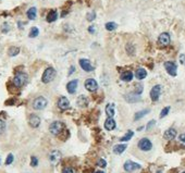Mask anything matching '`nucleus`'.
Instances as JSON below:
<instances>
[{
	"mask_svg": "<svg viewBox=\"0 0 185 173\" xmlns=\"http://www.w3.org/2000/svg\"><path fill=\"white\" fill-rule=\"evenodd\" d=\"M27 78H28V76H27L26 73H24V72H19V73L15 74L14 78H13V81H12V83L15 87L20 88V87H22L23 85L26 84Z\"/></svg>",
	"mask_w": 185,
	"mask_h": 173,
	"instance_id": "obj_1",
	"label": "nucleus"
},
{
	"mask_svg": "<svg viewBox=\"0 0 185 173\" xmlns=\"http://www.w3.org/2000/svg\"><path fill=\"white\" fill-rule=\"evenodd\" d=\"M49 131L52 135H60L64 131V124L60 121H55L49 126Z\"/></svg>",
	"mask_w": 185,
	"mask_h": 173,
	"instance_id": "obj_2",
	"label": "nucleus"
},
{
	"mask_svg": "<svg viewBox=\"0 0 185 173\" xmlns=\"http://www.w3.org/2000/svg\"><path fill=\"white\" fill-rule=\"evenodd\" d=\"M56 74H57V72L54 68H47L42 76V82L45 84L50 83L51 81L56 77Z\"/></svg>",
	"mask_w": 185,
	"mask_h": 173,
	"instance_id": "obj_3",
	"label": "nucleus"
},
{
	"mask_svg": "<svg viewBox=\"0 0 185 173\" xmlns=\"http://www.w3.org/2000/svg\"><path fill=\"white\" fill-rule=\"evenodd\" d=\"M47 105H48V101H47L46 98L43 97V96H39V97H37L36 99L33 101V108H34L35 110L45 109V108L47 107Z\"/></svg>",
	"mask_w": 185,
	"mask_h": 173,
	"instance_id": "obj_4",
	"label": "nucleus"
},
{
	"mask_svg": "<svg viewBox=\"0 0 185 173\" xmlns=\"http://www.w3.org/2000/svg\"><path fill=\"white\" fill-rule=\"evenodd\" d=\"M61 158H62V155H61V152L59 150H52L49 154V161L54 166H56V164H58L60 162Z\"/></svg>",
	"mask_w": 185,
	"mask_h": 173,
	"instance_id": "obj_5",
	"label": "nucleus"
},
{
	"mask_svg": "<svg viewBox=\"0 0 185 173\" xmlns=\"http://www.w3.org/2000/svg\"><path fill=\"white\" fill-rule=\"evenodd\" d=\"M164 69L168 72V74H170L171 76H176V70H178V66L174 62L172 61H167L164 62Z\"/></svg>",
	"mask_w": 185,
	"mask_h": 173,
	"instance_id": "obj_6",
	"label": "nucleus"
},
{
	"mask_svg": "<svg viewBox=\"0 0 185 173\" xmlns=\"http://www.w3.org/2000/svg\"><path fill=\"white\" fill-rule=\"evenodd\" d=\"M138 148L143 151H149L153 148V144L148 138H142L138 141Z\"/></svg>",
	"mask_w": 185,
	"mask_h": 173,
	"instance_id": "obj_7",
	"label": "nucleus"
},
{
	"mask_svg": "<svg viewBox=\"0 0 185 173\" xmlns=\"http://www.w3.org/2000/svg\"><path fill=\"white\" fill-rule=\"evenodd\" d=\"M138 169H141V166H139L138 164H136V162H133V161L131 160H127L126 162L124 164V170L126 171V172H134L135 170H138Z\"/></svg>",
	"mask_w": 185,
	"mask_h": 173,
	"instance_id": "obj_8",
	"label": "nucleus"
},
{
	"mask_svg": "<svg viewBox=\"0 0 185 173\" xmlns=\"http://www.w3.org/2000/svg\"><path fill=\"white\" fill-rule=\"evenodd\" d=\"M161 94V86L160 85H155L150 90V98L153 101H157L160 97Z\"/></svg>",
	"mask_w": 185,
	"mask_h": 173,
	"instance_id": "obj_9",
	"label": "nucleus"
},
{
	"mask_svg": "<svg viewBox=\"0 0 185 173\" xmlns=\"http://www.w3.org/2000/svg\"><path fill=\"white\" fill-rule=\"evenodd\" d=\"M170 35L168 34V33H162V34L159 35L158 37V43L160 46L162 47H166L168 46L169 44H170Z\"/></svg>",
	"mask_w": 185,
	"mask_h": 173,
	"instance_id": "obj_10",
	"label": "nucleus"
},
{
	"mask_svg": "<svg viewBox=\"0 0 185 173\" xmlns=\"http://www.w3.org/2000/svg\"><path fill=\"white\" fill-rule=\"evenodd\" d=\"M85 87L88 92H95L98 88V84L94 78H87L85 81Z\"/></svg>",
	"mask_w": 185,
	"mask_h": 173,
	"instance_id": "obj_11",
	"label": "nucleus"
},
{
	"mask_svg": "<svg viewBox=\"0 0 185 173\" xmlns=\"http://www.w3.org/2000/svg\"><path fill=\"white\" fill-rule=\"evenodd\" d=\"M80 66L82 68V70H84L85 72H92V66L90 63V61L88 59H81L80 60Z\"/></svg>",
	"mask_w": 185,
	"mask_h": 173,
	"instance_id": "obj_12",
	"label": "nucleus"
},
{
	"mask_svg": "<svg viewBox=\"0 0 185 173\" xmlns=\"http://www.w3.org/2000/svg\"><path fill=\"white\" fill-rule=\"evenodd\" d=\"M58 107L60 110H66L70 108V101L66 97H60L58 99Z\"/></svg>",
	"mask_w": 185,
	"mask_h": 173,
	"instance_id": "obj_13",
	"label": "nucleus"
},
{
	"mask_svg": "<svg viewBox=\"0 0 185 173\" xmlns=\"http://www.w3.org/2000/svg\"><path fill=\"white\" fill-rule=\"evenodd\" d=\"M28 123L32 127L36 129V127H38L39 124H40V118L36 115H31V117H29L28 119Z\"/></svg>",
	"mask_w": 185,
	"mask_h": 173,
	"instance_id": "obj_14",
	"label": "nucleus"
},
{
	"mask_svg": "<svg viewBox=\"0 0 185 173\" xmlns=\"http://www.w3.org/2000/svg\"><path fill=\"white\" fill-rule=\"evenodd\" d=\"M78 81L77 80H72L70 81L68 84H66V90L69 92V94H74L76 92V88H77Z\"/></svg>",
	"mask_w": 185,
	"mask_h": 173,
	"instance_id": "obj_15",
	"label": "nucleus"
},
{
	"mask_svg": "<svg viewBox=\"0 0 185 173\" xmlns=\"http://www.w3.org/2000/svg\"><path fill=\"white\" fill-rule=\"evenodd\" d=\"M176 131L174 129H168L164 132V134H163V137L167 141H172V139L176 138Z\"/></svg>",
	"mask_w": 185,
	"mask_h": 173,
	"instance_id": "obj_16",
	"label": "nucleus"
},
{
	"mask_svg": "<svg viewBox=\"0 0 185 173\" xmlns=\"http://www.w3.org/2000/svg\"><path fill=\"white\" fill-rule=\"evenodd\" d=\"M58 19V12H57V10H51V11H49V13L47 14V22L48 23H52L55 22L56 20Z\"/></svg>",
	"mask_w": 185,
	"mask_h": 173,
	"instance_id": "obj_17",
	"label": "nucleus"
},
{
	"mask_svg": "<svg viewBox=\"0 0 185 173\" xmlns=\"http://www.w3.org/2000/svg\"><path fill=\"white\" fill-rule=\"evenodd\" d=\"M105 129L107 131H112L115 129V121L112 118H108L105 121Z\"/></svg>",
	"mask_w": 185,
	"mask_h": 173,
	"instance_id": "obj_18",
	"label": "nucleus"
},
{
	"mask_svg": "<svg viewBox=\"0 0 185 173\" xmlns=\"http://www.w3.org/2000/svg\"><path fill=\"white\" fill-rule=\"evenodd\" d=\"M120 78H121V81H123V82H131V81L133 80V73H132L131 71H125V72H123V73L121 74Z\"/></svg>",
	"mask_w": 185,
	"mask_h": 173,
	"instance_id": "obj_19",
	"label": "nucleus"
},
{
	"mask_svg": "<svg viewBox=\"0 0 185 173\" xmlns=\"http://www.w3.org/2000/svg\"><path fill=\"white\" fill-rule=\"evenodd\" d=\"M125 99H126L127 103H136V101L141 100V97H139V95H137V94L133 93L125 96Z\"/></svg>",
	"mask_w": 185,
	"mask_h": 173,
	"instance_id": "obj_20",
	"label": "nucleus"
},
{
	"mask_svg": "<svg viewBox=\"0 0 185 173\" xmlns=\"http://www.w3.org/2000/svg\"><path fill=\"white\" fill-rule=\"evenodd\" d=\"M135 76H136L137 80H144V78L147 76V71L145 70V69H143V68L137 69L136 73H135Z\"/></svg>",
	"mask_w": 185,
	"mask_h": 173,
	"instance_id": "obj_21",
	"label": "nucleus"
},
{
	"mask_svg": "<svg viewBox=\"0 0 185 173\" xmlns=\"http://www.w3.org/2000/svg\"><path fill=\"white\" fill-rule=\"evenodd\" d=\"M126 145L125 144H119V145H115V147H113V152L117 155H121L123 151L126 149Z\"/></svg>",
	"mask_w": 185,
	"mask_h": 173,
	"instance_id": "obj_22",
	"label": "nucleus"
},
{
	"mask_svg": "<svg viewBox=\"0 0 185 173\" xmlns=\"http://www.w3.org/2000/svg\"><path fill=\"white\" fill-rule=\"evenodd\" d=\"M106 115H108V118H113L115 115V105L113 103H109L106 107Z\"/></svg>",
	"mask_w": 185,
	"mask_h": 173,
	"instance_id": "obj_23",
	"label": "nucleus"
},
{
	"mask_svg": "<svg viewBox=\"0 0 185 173\" xmlns=\"http://www.w3.org/2000/svg\"><path fill=\"white\" fill-rule=\"evenodd\" d=\"M26 15H27V17H28L29 20H35V19H36V15H37V9L35 7L29 8V9L27 10Z\"/></svg>",
	"mask_w": 185,
	"mask_h": 173,
	"instance_id": "obj_24",
	"label": "nucleus"
},
{
	"mask_svg": "<svg viewBox=\"0 0 185 173\" xmlns=\"http://www.w3.org/2000/svg\"><path fill=\"white\" fill-rule=\"evenodd\" d=\"M77 105L80 106V107H82V108L87 107V105H88V100H87V98H86L85 96L81 95L80 97L77 98Z\"/></svg>",
	"mask_w": 185,
	"mask_h": 173,
	"instance_id": "obj_25",
	"label": "nucleus"
},
{
	"mask_svg": "<svg viewBox=\"0 0 185 173\" xmlns=\"http://www.w3.org/2000/svg\"><path fill=\"white\" fill-rule=\"evenodd\" d=\"M147 113H149V109H146V110H142V111H138V112L135 113V117H134V120L137 121V120L142 119L144 115H146Z\"/></svg>",
	"mask_w": 185,
	"mask_h": 173,
	"instance_id": "obj_26",
	"label": "nucleus"
},
{
	"mask_svg": "<svg viewBox=\"0 0 185 173\" xmlns=\"http://www.w3.org/2000/svg\"><path fill=\"white\" fill-rule=\"evenodd\" d=\"M19 52H20V48H19V47H10L8 54H9L10 57H15L17 55H19Z\"/></svg>",
	"mask_w": 185,
	"mask_h": 173,
	"instance_id": "obj_27",
	"label": "nucleus"
},
{
	"mask_svg": "<svg viewBox=\"0 0 185 173\" xmlns=\"http://www.w3.org/2000/svg\"><path fill=\"white\" fill-rule=\"evenodd\" d=\"M106 29L109 31V32H112V31H115V28H118V24L115 22H108L106 23Z\"/></svg>",
	"mask_w": 185,
	"mask_h": 173,
	"instance_id": "obj_28",
	"label": "nucleus"
},
{
	"mask_svg": "<svg viewBox=\"0 0 185 173\" xmlns=\"http://www.w3.org/2000/svg\"><path fill=\"white\" fill-rule=\"evenodd\" d=\"M133 135H134V133H133V131H129L126 133V134L124 135V136H122L121 138H120V141H129L130 139L133 137Z\"/></svg>",
	"mask_w": 185,
	"mask_h": 173,
	"instance_id": "obj_29",
	"label": "nucleus"
},
{
	"mask_svg": "<svg viewBox=\"0 0 185 173\" xmlns=\"http://www.w3.org/2000/svg\"><path fill=\"white\" fill-rule=\"evenodd\" d=\"M38 34H39V29L37 28V27H32L31 31H29L28 36L31 37V38H35V37L38 36Z\"/></svg>",
	"mask_w": 185,
	"mask_h": 173,
	"instance_id": "obj_30",
	"label": "nucleus"
},
{
	"mask_svg": "<svg viewBox=\"0 0 185 173\" xmlns=\"http://www.w3.org/2000/svg\"><path fill=\"white\" fill-rule=\"evenodd\" d=\"M169 111H170V107H166V108H163L162 110H161V112H160V118L162 119V118H164L169 113Z\"/></svg>",
	"mask_w": 185,
	"mask_h": 173,
	"instance_id": "obj_31",
	"label": "nucleus"
},
{
	"mask_svg": "<svg viewBox=\"0 0 185 173\" xmlns=\"http://www.w3.org/2000/svg\"><path fill=\"white\" fill-rule=\"evenodd\" d=\"M142 92H143V85L142 84H136V86H135V94L141 95Z\"/></svg>",
	"mask_w": 185,
	"mask_h": 173,
	"instance_id": "obj_32",
	"label": "nucleus"
},
{
	"mask_svg": "<svg viewBox=\"0 0 185 173\" xmlns=\"http://www.w3.org/2000/svg\"><path fill=\"white\" fill-rule=\"evenodd\" d=\"M13 159H14V157H13V155H12V154L8 155L7 160H6V164H7V166H9V164H12V162H13Z\"/></svg>",
	"mask_w": 185,
	"mask_h": 173,
	"instance_id": "obj_33",
	"label": "nucleus"
},
{
	"mask_svg": "<svg viewBox=\"0 0 185 173\" xmlns=\"http://www.w3.org/2000/svg\"><path fill=\"white\" fill-rule=\"evenodd\" d=\"M96 17V13L95 12H90L87 14V17H86V19H87V21H89V22H92V21H94Z\"/></svg>",
	"mask_w": 185,
	"mask_h": 173,
	"instance_id": "obj_34",
	"label": "nucleus"
},
{
	"mask_svg": "<svg viewBox=\"0 0 185 173\" xmlns=\"http://www.w3.org/2000/svg\"><path fill=\"white\" fill-rule=\"evenodd\" d=\"M97 166L100 167V168H105V167L107 166V162H106L105 159H99L97 162Z\"/></svg>",
	"mask_w": 185,
	"mask_h": 173,
	"instance_id": "obj_35",
	"label": "nucleus"
},
{
	"mask_svg": "<svg viewBox=\"0 0 185 173\" xmlns=\"http://www.w3.org/2000/svg\"><path fill=\"white\" fill-rule=\"evenodd\" d=\"M37 164H38V159H37L36 157L33 156L32 158H31V166H32V167H37Z\"/></svg>",
	"mask_w": 185,
	"mask_h": 173,
	"instance_id": "obj_36",
	"label": "nucleus"
},
{
	"mask_svg": "<svg viewBox=\"0 0 185 173\" xmlns=\"http://www.w3.org/2000/svg\"><path fill=\"white\" fill-rule=\"evenodd\" d=\"M6 130V123L5 121H2V120H0V134L1 133H3V131Z\"/></svg>",
	"mask_w": 185,
	"mask_h": 173,
	"instance_id": "obj_37",
	"label": "nucleus"
},
{
	"mask_svg": "<svg viewBox=\"0 0 185 173\" xmlns=\"http://www.w3.org/2000/svg\"><path fill=\"white\" fill-rule=\"evenodd\" d=\"M126 51H129L130 55H133V52H134V47L132 46V45H126Z\"/></svg>",
	"mask_w": 185,
	"mask_h": 173,
	"instance_id": "obj_38",
	"label": "nucleus"
},
{
	"mask_svg": "<svg viewBox=\"0 0 185 173\" xmlns=\"http://www.w3.org/2000/svg\"><path fill=\"white\" fill-rule=\"evenodd\" d=\"M62 173H74V172H73V169L72 168L66 167V168H63V170H62Z\"/></svg>",
	"mask_w": 185,
	"mask_h": 173,
	"instance_id": "obj_39",
	"label": "nucleus"
},
{
	"mask_svg": "<svg viewBox=\"0 0 185 173\" xmlns=\"http://www.w3.org/2000/svg\"><path fill=\"white\" fill-rule=\"evenodd\" d=\"M179 141H180V143H182L183 145H185V133H183V134H181L180 136H179Z\"/></svg>",
	"mask_w": 185,
	"mask_h": 173,
	"instance_id": "obj_40",
	"label": "nucleus"
},
{
	"mask_svg": "<svg viewBox=\"0 0 185 173\" xmlns=\"http://www.w3.org/2000/svg\"><path fill=\"white\" fill-rule=\"evenodd\" d=\"M155 124H156V121H155V120H151V121L149 122L148 124H147L146 129H147V130H150L151 127H153V125H155Z\"/></svg>",
	"mask_w": 185,
	"mask_h": 173,
	"instance_id": "obj_41",
	"label": "nucleus"
},
{
	"mask_svg": "<svg viewBox=\"0 0 185 173\" xmlns=\"http://www.w3.org/2000/svg\"><path fill=\"white\" fill-rule=\"evenodd\" d=\"M179 60H180V62L183 64V66H185V55L184 54L181 55L180 58H179Z\"/></svg>",
	"mask_w": 185,
	"mask_h": 173,
	"instance_id": "obj_42",
	"label": "nucleus"
},
{
	"mask_svg": "<svg viewBox=\"0 0 185 173\" xmlns=\"http://www.w3.org/2000/svg\"><path fill=\"white\" fill-rule=\"evenodd\" d=\"M88 32H89L90 34H94V33L96 32V26H94V25H92V26H89L88 27Z\"/></svg>",
	"mask_w": 185,
	"mask_h": 173,
	"instance_id": "obj_43",
	"label": "nucleus"
},
{
	"mask_svg": "<svg viewBox=\"0 0 185 173\" xmlns=\"http://www.w3.org/2000/svg\"><path fill=\"white\" fill-rule=\"evenodd\" d=\"M74 71H75V66H71V68H70V72H69V75H72Z\"/></svg>",
	"mask_w": 185,
	"mask_h": 173,
	"instance_id": "obj_44",
	"label": "nucleus"
},
{
	"mask_svg": "<svg viewBox=\"0 0 185 173\" xmlns=\"http://www.w3.org/2000/svg\"><path fill=\"white\" fill-rule=\"evenodd\" d=\"M95 173H105V172H102V171H97V172H95Z\"/></svg>",
	"mask_w": 185,
	"mask_h": 173,
	"instance_id": "obj_45",
	"label": "nucleus"
},
{
	"mask_svg": "<svg viewBox=\"0 0 185 173\" xmlns=\"http://www.w3.org/2000/svg\"><path fill=\"white\" fill-rule=\"evenodd\" d=\"M0 164H1V158H0Z\"/></svg>",
	"mask_w": 185,
	"mask_h": 173,
	"instance_id": "obj_46",
	"label": "nucleus"
},
{
	"mask_svg": "<svg viewBox=\"0 0 185 173\" xmlns=\"http://www.w3.org/2000/svg\"><path fill=\"white\" fill-rule=\"evenodd\" d=\"M182 173H185V172H182Z\"/></svg>",
	"mask_w": 185,
	"mask_h": 173,
	"instance_id": "obj_47",
	"label": "nucleus"
}]
</instances>
